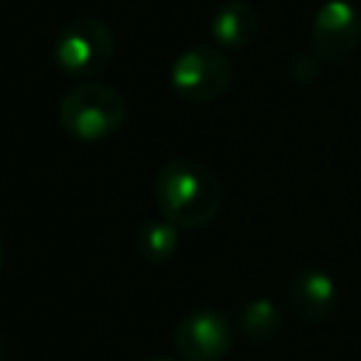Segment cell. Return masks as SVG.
<instances>
[{"label":"cell","mask_w":361,"mask_h":361,"mask_svg":"<svg viewBox=\"0 0 361 361\" xmlns=\"http://www.w3.org/2000/svg\"><path fill=\"white\" fill-rule=\"evenodd\" d=\"M152 197L164 220L178 228H203L223 203L220 180L212 169L189 158H169L152 180Z\"/></svg>","instance_id":"6da1fadb"},{"label":"cell","mask_w":361,"mask_h":361,"mask_svg":"<svg viewBox=\"0 0 361 361\" xmlns=\"http://www.w3.org/2000/svg\"><path fill=\"white\" fill-rule=\"evenodd\" d=\"M127 104L118 90L102 82H79L59 102V124L76 141H104L118 133Z\"/></svg>","instance_id":"7a4b0ae2"},{"label":"cell","mask_w":361,"mask_h":361,"mask_svg":"<svg viewBox=\"0 0 361 361\" xmlns=\"http://www.w3.org/2000/svg\"><path fill=\"white\" fill-rule=\"evenodd\" d=\"M116 51L110 25L99 17L71 20L54 39V62L71 79H90L102 73Z\"/></svg>","instance_id":"3957f363"},{"label":"cell","mask_w":361,"mask_h":361,"mask_svg":"<svg viewBox=\"0 0 361 361\" xmlns=\"http://www.w3.org/2000/svg\"><path fill=\"white\" fill-rule=\"evenodd\" d=\"M231 76H234L231 59L212 45H197L183 51L169 68L172 90L192 104H206L223 96L226 87L231 85Z\"/></svg>","instance_id":"277c9868"},{"label":"cell","mask_w":361,"mask_h":361,"mask_svg":"<svg viewBox=\"0 0 361 361\" xmlns=\"http://www.w3.org/2000/svg\"><path fill=\"white\" fill-rule=\"evenodd\" d=\"M172 344L183 361H220L234 344V324L220 310H192L175 324Z\"/></svg>","instance_id":"5b68a950"},{"label":"cell","mask_w":361,"mask_h":361,"mask_svg":"<svg viewBox=\"0 0 361 361\" xmlns=\"http://www.w3.org/2000/svg\"><path fill=\"white\" fill-rule=\"evenodd\" d=\"M361 42V17L350 0H327L310 25V48L322 62H344Z\"/></svg>","instance_id":"8992f818"},{"label":"cell","mask_w":361,"mask_h":361,"mask_svg":"<svg viewBox=\"0 0 361 361\" xmlns=\"http://www.w3.org/2000/svg\"><path fill=\"white\" fill-rule=\"evenodd\" d=\"M288 305L305 322H324L336 307V285L319 268H302L288 285Z\"/></svg>","instance_id":"52a82bcc"},{"label":"cell","mask_w":361,"mask_h":361,"mask_svg":"<svg viewBox=\"0 0 361 361\" xmlns=\"http://www.w3.org/2000/svg\"><path fill=\"white\" fill-rule=\"evenodd\" d=\"M209 31L220 48H245L259 31V17L251 3L228 0L212 14Z\"/></svg>","instance_id":"ba28073f"},{"label":"cell","mask_w":361,"mask_h":361,"mask_svg":"<svg viewBox=\"0 0 361 361\" xmlns=\"http://www.w3.org/2000/svg\"><path fill=\"white\" fill-rule=\"evenodd\" d=\"M135 248H138V257L152 265L166 262L178 251V226H172L164 217L144 223L135 234Z\"/></svg>","instance_id":"9c48e42d"},{"label":"cell","mask_w":361,"mask_h":361,"mask_svg":"<svg viewBox=\"0 0 361 361\" xmlns=\"http://www.w3.org/2000/svg\"><path fill=\"white\" fill-rule=\"evenodd\" d=\"M237 330L248 341H271L282 330V316L279 307L271 299H254L240 310Z\"/></svg>","instance_id":"30bf717a"},{"label":"cell","mask_w":361,"mask_h":361,"mask_svg":"<svg viewBox=\"0 0 361 361\" xmlns=\"http://www.w3.org/2000/svg\"><path fill=\"white\" fill-rule=\"evenodd\" d=\"M319 56L316 54H296L293 59H290V79L293 82H299V85H307V82H313L316 76H319Z\"/></svg>","instance_id":"8fae6325"},{"label":"cell","mask_w":361,"mask_h":361,"mask_svg":"<svg viewBox=\"0 0 361 361\" xmlns=\"http://www.w3.org/2000/svg\"><path fill=\"white\" fill-rule=\"evenodd\" d=\"M3 265H6V254H3V245H0V274H3Z\"/></svg>","instance_id":"7c38bea8"},{"label":"cell","mask_w":361,"mask_h":361,"mask_svg":"<svg viewBox=\"0 0 361 361\" xmlns=\"http://www.w3.org/2000/svg\"><path fill=\"white\" fill-rule=\"evenodd\" d=\"M149 361H169V358H161V355H158V358H149Z\"/></svg>","instance_id":"4fadbf2b"}]
</instances>
